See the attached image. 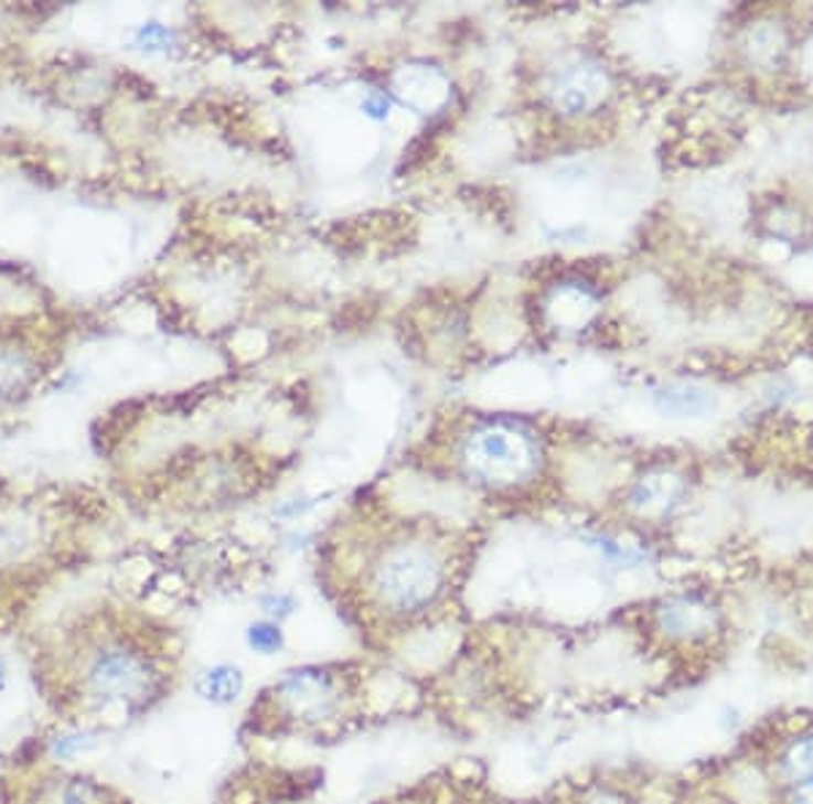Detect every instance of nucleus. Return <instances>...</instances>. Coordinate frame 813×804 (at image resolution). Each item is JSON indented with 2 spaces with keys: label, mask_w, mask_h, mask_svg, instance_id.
Segmentation results:
<instances>
[{
  "label": "nucleus",
  "mask_w": 813,
  "mask_h": 804,
  "mask_svg": "<svg viewBox=\"0 0 813 804\" xmlns=\"http://www.w3.org/2000/svg\"><path fill=\"white\" fill-rule=\"evenodd\" d=\"M442 586V569L418 547L394 553L377 575V591L391 610L413 612L429 604Z\"/></svg>",
  "instance_id": "obj_2"
},
{
  "label": "nucleus",
  "mask_w": 813,
  "mask_h": 804,
  "mask_svg": "<svg viewBox=\"0 0 813 804\" xmlns=\"http://www.w3.org/2000/svg\"><path fill=\"white\" fill-rule=\"evenodd\" d=\"M245 640H247V647L258 655H277L285 647L282 629L277 625V621H269V618H266V621H255L247 625Z\"/></svg>",
  "instance_id": "obj_8"
},
{
  "label": "nucleus",
  "mask_w": 813,
  "mask_h": 804,
  "mask_svg": "<svg viewBox=\"0 0 813 804\" xmlns=\"http://www.w3.org/2000/svg\"><path fill=\"white\" fill-rule=\"evenodd\" d=\"M264 612L269 615V621H282L293 612V599L290 596H269L264 601Z\"/></svg>",
  "instance_id": "obj_10"
},
{
  "label": "nucleus",
  "mask_w": 813,
  "mask_h": 804,
  "mask_svg": "<svg viewBox=\"0 0 813 804\" xmlns=\"http://www.w3.org/2000/svg\"><path fill=\"white\" fill-rule=\"evenodd\" d=\"M605 93L602 74L595 68H573L561 76L556 85V106H561L567 115H580V111L591 109Z\"/></svg>",
  "instance_id": "obj_5"
},
{
  "label": "nucleus",
  "mask_w": 813,
  "mask_h": 804,
  "mask_svg": "<svg viewBox=\"0 0 813 804\" xmlns=\"http://www.w3.org/2000/svg\"><path fill=\"white\" fill-rule=\"evenodd\" d=\"M467 467L480 480L494 485H513L534 469V447L510 428H485L467 444Z\"/></svg>",
  "instance_id": "obj_3"
},
{
  "label": "nucleus",
  "mask_w": 813,
  "mask_h": 804,
  "mask_svg": "<svg viewBox=\"0 0 813 804\" xmlns=\"http://www.w3.org/2000/svg\"><path fill=\"white\" fill-rule=\"evenodd\" d=\"M152 666L145 653L122 642H104L82 655L79 690L95 707L136 705L152 690Z\"/></svg>",
  "instance_id": "obj_1"
},
{
  "label": "nucleus",
  "mask_w": 813,
  "mask_h": 804,
  "mask_svg": "<svg viewBox=\"0 0 813 804\" xmlns=\"http://www.w3.org/2000/svg\"><path fill=\"white\" fill-rule=\"evenodd\" d=\"M789 770H792L794 774L813 778V737L811 740H803L800 744H794L792 753H789Z\"/></svg>",
  "instance_id": "obj_9"
},
{
  "label": "nucleus",
  "mask_w": 813,
  "mask_h": 804,
  "mask_svg": "<svg viewBox=\"0 0 813 804\" xmlns=\"http://www.w3.org/2000/svg\"><path fill=\"white\" fill-rule=\"evenodd\" d=\"M654 404L664 415L697 417L714 409V396L694 385H670L654 393Z\"/></svg>",
  "instance_id": "obj_6"
},
{
  "label": "nucleus",
  "mask_w": 813,
  "mask_h": 804,
  "mask_svg": "<svg viewBox=\"0 0 813 804\" xmlns=\"http://www.w3.org/2000/svg\"><path fill=\"white\" fill-rule=\"evenodd\" d=\"M245 685L247 677L245 672H242V666L223 661V664L206 666V669L201 672L199 680H195V694L212 707H228L242 699Z\"/></svg>",
  "instance_id": "obj_4"
},
{
  "label": "nucleus",
  "mask_w": 813,
  "mask_h": 804,
  "mask_svg": "<svg viewBox=\"0 0 813 804\" xmlns=\"http://www.w3.org/2000/svg\"><path fill=\"white\" fill-rule=\"evenodd\" d=\"M798 804H813V778L798 789Z\"/></svg>",
  "instance_id": "obj_12"
},
{
  "label": "nucleus",
  "mask_w": 813,
  "mask_h": 804,
  "mask_svg": "<svg viewBox=\"0 0 813 804\" xmlns=\"http://www.w3.org/2000/svg\"><path fill=\"white\" fill-rule=\"evenodd\" d=\"M364 109L366 111H370V115L372 117H385V115H388V100H385V98H379V95H372V98H366V104H364Z\"/></svg>",
  "instance_id": "obj_11"
},
{
  "label": "nucleus",
  "mask_w": 813,
  "mask_h": 804,
  "mask_svg": "<svg viewBox=\"0 0 813 804\" xmlns=\"http://www.w3.org/2000/svg\"><path fill=\"white\" fill-rule=\"evenodd\" d=\"M9 680H11V669H9V661H6V655L0 653V694H3L6 688H9Z\"/></svg>",
  "instance_id": "obj_13"
},
{
  "label": "nucleus",
  "mask_w": 813,
  "mask_h": 804,
  "mask_svg": "<svg viewBox=\"0 0 813 804\" xmlns=\"http://www.w3.org/2000/svg\"><path fill=\"white\" fill-rule=\"evenodd\" d=\"M95 744H98V740H95L93 731L68 729L57 731V735L46 742V753L55 761H76L79 755H87L90 750H95Z\"/></svg>",
  "instance_id": "obj_7"
}]
</instances>
